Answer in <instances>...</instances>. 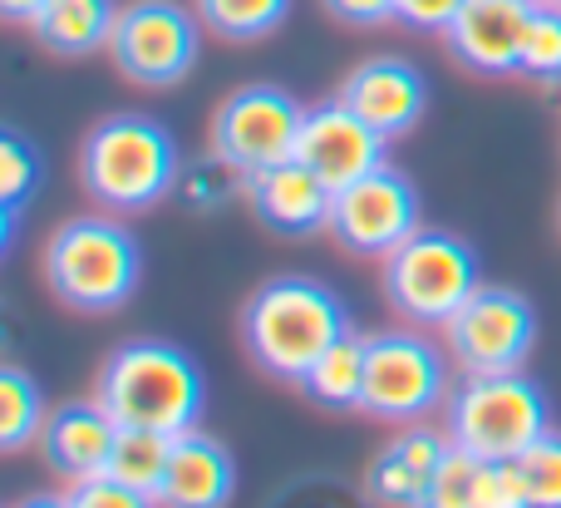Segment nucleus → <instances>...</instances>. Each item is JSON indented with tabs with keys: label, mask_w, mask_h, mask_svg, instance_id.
Returning <instances> with one entry per match:
<instances>
[{
	"label": "nucleus",
	"mask_w": 561,
	"mask_h": 508,
	"mask_svg": "<svg viewBox=\"0 0 561 508\" xmlns=\"http://www.w3.org/2000/svg\"><path fill=\"white\" fill-rule=\"evenodd\" d=\"M237 331H242V346L256 361V371L272 375V381L300 385L310 365L355 326H350V306L335 286L286 272L247 296Z\"/></svg>",
	"instance_id": "1"
},
{
	"label": "nucleus",
	"mask_w": 561,
	"mask_h": 508,
	"mask_svg": "<svg viewBox=\"0 0 561 508\" xmlns=\"http://www.w3.org/2000/svg\"><path fill=\"white\" fill-rule=\"evenodd\" d=\"M94 400L114 415L118 430H153L178 440L203 425L207 381L183 346L134 336L104 355L94 375Z\"/></svg>",
	"instance_id": "2"
},
{
	"label": "nucleus",
	"mask_w": 561,
	"mask_h": 508,
	"mask_svg": "<svg viewBox=\"0 0 561 508\" xmlns=\"http://www.w3.org/2000/svg\"><path fill=\"white\" fill-rule=\"evenodd\" d=\"M178 178L183 148L153 114H108L79 144V188L99 203V213H148L178 193Z\"/></svg>",
	"instance_id": "3"
},
{
	"label": "nucleus",
	"mask_w": 561,
	"mask_h": 508,
	"mask_svg": "<svg viewBox=\"0 0 561 508\" xmlns=\"http://www.w3.org/2000/svg\"><path fill=\"white\" fill-rule=\"evenodd\" d=\"M45 286L59 306L79 316H108L134 302L144 282V242L114 213H79L49 233Z\"/></svg>",
	"instance_id": "4"
},
{
	"label": "nucleus",
	"mask_w": 561,
	"mask_h": 508,
	"mask_svg": "<svg viewBox=\"0 0 561 508\" xmlns=\"http://www.w3.org/2000/svg\"><path fill=\"white\" fill-rule=\"evenodd\" d=\"M444 430L478 460H523L542 434H552V405L527 371L463 375L444 405Z\"/></svg>",
	"instance_id": "5"
},
{
	"label": "nucleus",
	"mask_w": 561,
	"mask_h": 508,
	"mask_svg": "<svg viewBox=\"0 0 561 508\" xmlns=\"http://www.w3.org/2000/svg\"><path fill=\"white\" fill-rule=\"evenodd\" d=\"M448 346L428 341L424 326H385L365 336V400L359 415L379 425H424L454 395Z\"/></svg>",
	"instance_id": "6"
},
{
	"label": "nucleus",
	"mask_w": 561,
	"mask_h": 508,
	"mask_svg": "<svg viewBox=\"0 0 561 508\" xmlns=\"http://www.w3.org/2000/svg\"><path fill=\"white\" fill-rule=\"evenodd\" d=\"M379 282H385V302L409 326H438L444 331L463 302L483 286L478 276V252L458 233L444 227H419L399 252L379 262Z\"/></svg>",
	"instance_id": "7"
},
{
	"label": "nucleus",
	"mask_w": 561,
	"mask_h": 508,
	"mask_svg": "<svg viewBox=\"0 0 561 508\" xmlns=\"http://www.w3.org/2000/svg\"><path fill=\"white\" fill-rule=\"evenodd\" d=\"M108 59L144 89H178L203 59V20L183 0H128L118 10Z\"/></svg>",
	"instance_id": "8"
},
{
	"label": "nucleus",
	"mask_w": 561,
	"mask_h": 508,
	"mask_svg": "<svg viewBox=\"0 0 561 508\" xmlns=\"http://www.w3.org/2000/svg\"><path fill=\"white\" fill-rule=\"evenodd\" d=\"M300 124H306V104L280 84H242L217 104L213 128H207V148L237 173H262L272 163L296 158Z\"/></svg>",
	"instance_id": "9"
},
{
	"label": "nucleus",
	"mask_w": 561,
	"mask_h": 508,
	"mask_svg": "<svg viewBox=\"0 0 561 508\" xmlns=\"http://www.w3.org/2000/svg\"><path fill=\"white\" fill-rule=\"evenodd\" d=\"M424 227V203H419V188L404 168L385 163L369 178L340 188L330 197V227L325 233L340 242V252L350 257H369V262H385L389 252L409 242V237Z\"/></svg>",
	"instance_id": "10"
},
{
	"label": "nucleus",
	"mask_w": 561,
	"mask_h": 508,
	"mask_svg": "<svg viewBox=\"0 0 561 508\" xmlns=\"http://www.w3.org/2000/svg\"><path fill=\"white\" fill-rule=\"evenodd\" d=\"M444 346L463 375L523 371L537 346V306L517 286L483 282L444 326Z\"/></svg>",
	"instance_id": "11"
},
{
	"label": "nucleus",
	"mask_w": 561,
	"mask_h": 508,
	"mask_svg": "<svg viewBox=\"0 0 561 508\" xmlns=\"http://www.w3.org/2000/svg\"><path fill=\"white\" fill-rule=\"evenodd\" d=\"M296 158L330 188V193H340V188L359 183V178H369L375 168L389 163V138L379 134V128H369L350 104L320 99V104L306 109Z\"/></svg>",
	"instance_id": "12"
},
{
	"label": "nucleus",
	"mask_w": 561,
	"mask_h": 508,
	"mask_svg": "<svg viewBox=\"0 0 561 508\" xmlns=\"http://www.w3.org/2000/svg\"><path fill=\"white\" fill-rule=\"evenodd\" d=\"M533 0H468L458 20L444 30L454 65L483 79L523 75V49L533 30Z\"/></svg>",
	"instance_id": "13"
},
{
	"label": "nucleus",
	"mask_w": 561,
	"mask_h": 508,
	"mask_svg": "<svg viewBox=\"0 0 561 508\" xmlns=\"http://www.w3.org/2000/svg\"><path fill=\"white\" fill-rule=\"evenodd\" d=\"M335 99L394 144V138L414 134L419 118L428 114V79L404 55H369L340 79Z\"/></svg>",
	"instance_id": "14"
},
{
	"label": "nucleus",
	"mask_w": 561,
	"mask_h": 508,
	"mask_svg": "<svg viewBox=\"0 0 561 508\" xmlns=\"http://www.w3.org/2000/svg\"><path fill=\"white\" fill-rule=\"evenodd\" d=\"M330 188L300 158L272 163L247 178V207L276 237H316L330 227Z\"/></svg>",
	"instance_id": "15"
},
{
	"label": "nucleus",
	"mask_w": 561,
	"mask_h": 508,
	"mask_svg": "<svg viewBox=\"0 0 561 508\" xmlns=\"http://www.w3.org/2000/svg\"><path fill=\"white\" fill-rule=\"evenodd\" d=\"M454 450L448 430H434V425H404L385 450L369 460L365 470V499L375 508H419L434 484L444 454Z\"/></svg>",
	"instance_id": "16"
},
{
	"label": "nucleus",
	"mask_w": 561,
	"mask_h": 508,
	"mask_svg": "<svg viewBox=\"0 0 561 508\" xmlns=\"http://www.w3.org/2000/svg\"><path fill=\"white\" fill-rule=\"evenodd\" d=\"M114 440H118L114 415L89 395V400H65L49 410L45 430H39V454H45V464L59 479L79 484V479H94V474L108 470Z\"/></svg>",
	"instance_id": "17"
},
{
	"label": "nucleus",
	"mask_w": 561,
	"mask_h": 508,
	"mask_svg": "<svg viewBox=\"0 0 561 508\" xmlns=\"http://www.w3.org/2000/svg\"><path fill=\"white\" fill-rule=\"evenodd\" d=\"M237 460L217 434L187 430L173 440L168 474L158 484V508H232Z\"/></svg>",
	"instance_id": "18"
},
{
	"label": "nucleus",
	"mask_w": 561,
	"mask_h": 508,
	"mask_svg": "<svg viewBox=\"0 0 561 508\" xmlns=\"http://www.w3.org/2000/svg\"><path fill=\"white\" fill-rule=\"evenodd\" d=\"M118 0H49L39 10L35 39L59 59H89L99 49H108L114 39V25H118Z\"/></svg>",
	"instance_id": "19"
},
{
	"label": "nucleus",
	"mask_w": 561,
	"mask_h": 508,
	"mask_svg": "<svg viewBox=\"0 0 561 508\" xmlns=\"http://www.w3.org/2000/svg\"><path fill=\"white\" fill-rule=\"evenodd\" d=\"M296 391L330 415L359 410V400H365V336L359 331L340 336V341L310 365L306 381H300Z\"/></svg>",
	"instance_id": "20"
},
{
	"label": "nucleus",
	"mask_w": 561,
	"mask_h": 508,
	"mask_svg": "<svg viewBox=\"0 0 561 508\" xmlns=\"http://www.w3.org/2000/svg\"><path fill=\"white\" fill-rule=\"evenodd\" d=\"M290 5L296 0H193L207 35L232 39V45H256V39L276 35L290 20Z\"/></svg>",
	"instance_id": "21"
},
{
	"label": "nucleus",
	"mask_w": 561,
	"mask_h": 508,
	"mask_svg": "<svg viewBox=\"0 0 561 508\" xmlns=\"http://www.w3.org/2000/svg\"><path fill=\"white\" fill-rule=\"evenodd\" d=\"M45 420H49V405L39 381L30 371H20V365H5L0 371V450L20 454L25 444H35Z\"/></svg>",
	"instance_id": "22"
},
{
	"label": "nucleus",
	"mask_w": 561,
	"mask_h": 508,
	"mask_svg": "<svg viewBox=\"0 0 561 508\" xmlns=\"http://www.w3.org/2000/svg\"><path fill=\"white\" fill-rule=\"evenodd\" d=\"M168 454H173V434H153V430H118L114 454H108V479L144 489L158 499V484L168 474Z\"/></svg>",
	"instance_id": "23"
},
{
	"label": "nucleus",
	"mask_w": 561,
	"mask_h": 508,
	"mask_svg": "<svg viewBox=\"0 0 561 508\" xmlns=\"http://www.w3.org/2000/svg\"><path fill=\"white\" fill-rule=\"evenodd\" d=\"M178 197H183L193 213H222L232 197H247V173H237L232 163H222V158L207 148L197 163H183Z\"/></svg>",
	"instance_id": "24"
},
{
	"label": "nucleus",
	"mask_w": 561,
	"mask_h": 508,
	"mask_svg": "<svg viewBox=\"0 0 561 508\" xmlns=\"http://www.w3.org/2000/svg\"><path fill=\"white\" fill-rule=\"evenodd\" d=\"M45 183V158L15 124L0 128V213H20L30 193Z\"/></svg>",
	"instance_id": "25"
},
{
	"label": "nucleus",
	"mask_w": 561,
	"mask_h": 508,
	"mask_svg": "<svg viewBox=\"0 0 561 508\" xmlns=\"http://www.w3.org/2000/svg\"><path fill=\"white\" fill-rule=\"evenodd\" d=\"M523 79L561 89V5L557 0H542L533 10V30H527V49H523Z\"/></svg>",
	"instance_id": "26"
},
{
	"label": "nucleus",
	"mask_w": 561,
	"mask_h": 508,
	"mask_svg": "<svg viewBox=\"0 0 561 508\" xmlns=\"http://www.w3.org/2000/svg\"><path fill=\"white\" fill-rule=\"evenodd\" d=\"M478 474H483V460L454 444V450L444 454V464H438L434 484H428V494H424V504L419 508H473Z\"/></svg>",
	"instance_id": "27"
},
{
	"label": "nucleus",
	"mask_w": 561,
	"mask_h": 508,
	"mask_svg": "<svg viewBox=\"0 0 561 508\" xmlns=\"http://www.w3.org/2000/svg\"><path fill=\"white\" fill-rule=\"evenodd\" d=\"M533 508H561V434H542L533 450L517 460Z\"/></svg>",
	"instance_id": "28"
},
{
	"label": "nucleus",
	"mask_w": 561,
	"mask_h": 508,
	"mask_svg": "<svg viewBox=\"0 0 561 508\" xmlns=\"http://www.w3.org/2000/svg\"><path fill=\"white\" fill-rule=\"evenodd\" d=\"M473 508H533V499H527V484H523V470H517V460H483Z\"/></svg>",
	"instance_id": "29"
},
{
	"label": "nucleus",
	"mask_w": 561,
	"mask_h": 508,
	"mask_svg": "<svg viewBox=\"0 0 561 508\" xmlns=\"http://www.w3.org/2000/svg\"><path fill=\"white\" fill-rule=\"evenodd\" d=\"M69 508H158L153 494L128 489V484L108 479V474H94V479L69 484Z\"/></svg>",
	"instance_id": "30"
},
{
	"label": "nucleus",
	"mask_w": 561,
	"mask_h": 508,
	"mask_svg": "<svg viewBox=\"0 0 561 508\" xmlns=\"http://www.w3.org/2000/svg\"><path fill=\"white\" fill-rule=\"evenodd\" d=\"M463 5L468 0H394V25L419 30V35H444Z\"/></svg>",
	"instance_id": "31"
},
{
	"label": "nucleus",
	"mask_w": 561,
	"mask_h": 508,
	"mask_svg": "<svg viewBox=\"0 0 561 508\" xmlns=\"http://www.w3.org/2000/svg\"><path fill=\"white\" fill-rule=\"evenodd\" d=\"M330 20L350 30H379V25H394V0H320Z\"/></svg>",
	"instance_id": "32"
},
{
	"label": "nucleus",
	"mask_w": 561,
	"mask_h": 508,
	"mask_svg": "<svg viewBox=\"0 0 561 508\" xmlns=\"http://www.w3.org/2000/svg\"><path fill=\"white\" fill-rule=\"evenodd\" d=\"M45 5L49 0H0V15H5L10 25H35Z\"/></svg>",
	"instance_id": "33"
},
{
	"label": "nucleus",
	"mask_w": 561,
	"mask_h": 508,
	"mask_svg": "<svg viewBox=\"0 0 561 508\" xmlns=\"http://www.w3.org/2000/svg\"><path fill=\"white\" fill-rule=\"evenodd\" d=\"M15 508H69V494H30Z\"/></svg>",
	"instance_id": "34"
},
{
	"label": "nucleus",
	"mask_w": 561,
	"mask_h": 508,
	"mask_svg": "<svg viewBox=\"0 0 561 508\" xmlns=\"http://www.w3.org/2000/svg\"><path fill=\"white\" fill-rule=\"evenodd\" d=\"M533 5H542V0H533Z\"/></svg>",
	"instance_id": "35"
},
{
	"label": "nucleus",
	"mask_w": 561,
	"mask_h": 508,
	"mask_svg": "<svg viewBox=\"0 0 561 508\" xmlns=\"http://www.w3.org/2000/svg\"><path fill=\"white\" fill-rule=\"evenodd\" d=\"M557 5H561V0H557Z\"/></svg>",
	"instance_id": "36"
}]
</instances>
